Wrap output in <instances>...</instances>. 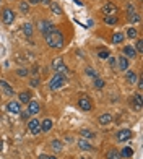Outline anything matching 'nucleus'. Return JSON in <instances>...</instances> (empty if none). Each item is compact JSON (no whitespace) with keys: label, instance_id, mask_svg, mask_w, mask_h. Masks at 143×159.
<instances>
[{"label":"nucleus","instance_id":"obj_40","mask_svg":"<svg viewBox=\"0 0 143 159\" xmlns=\"http://www.w3.org/2000/svg\"><path fill=\"white\" fill-rule=\"evenodd\" d=\"M109 62H111L112 67H116V63H117V62H116V59H109Z\"/></svg>","mask_w":143,"mask_h":159},{"label":"nucleus","instance_id":"obj_20","mask_svg":"<svg viewBox=\"0 0 143 159\" xmlns=\"http://www.w3.org/2000/svg\"><path fill=\"white\" fill-rule=\"evenodd\" d=\"M78 146H80L81 149H86V151H91V149H93V146L90 144V141H86V140H80V141H78Z\"/></svg>","mask_w":143,"mask_h":159},{"label":"nucleus","instance_id":"obj_5","mask_svg":"<svg viewBox=\"0 0 143 159\" xmlns=\"http://www.w3.org/2000/svg\"><path fill=\"white\" fill-rule=\"evenodd\" d=\"M2 21L5 25H12L13 21H15V13H13L12 8H5L2 11Z\"/></svg>","mask_w":143,"mask_h":159},{"label":"nucleus","instance_id":"obj_12","mask_svg":"<svg viewBox=\"0 0 143 159\" xmlns=\"http://www.w3.org/2000/svg\"><path fill=\"white\" fill-rule=\"evenodd\" d=\"M39 104L36 102V101H30V102H28V112L30 114H38L39 112Z\"/></svg>","mask_w":143,"mask_h":159},{"label":"nucleus","instance_id":"obj_39","mask_svg":"<svg viewBox=\"0 0 143 159\" xmlns=\"http://www.w3.org/2000/svg\"><path fill=\"white\" fill-rule=\"evenodd\" d=\"M41 2H42V0H30V3H33V5H38Z\"/></svg>","mask_w":143,"mask_h":159},{"label":"nucleus","instance_id":"obj_43","mask_svg":"<svg viewBox=\"0 0 143 159\" xmlns=\"http://www.w3.org/2000/svg\"><path fill=\"white\" fill-rule=\"evenodd\" d=\"M47 159H57V157H54V156H47Z\"/></svg>","mask_w":143,"mask_h":159},{"label":"nucleus","instance_id":"obj_35","mask_svg":"<svg viewBox=\"0 0 143 159\" xmlns=\"http://www.w3.org/2000/svg\"><path fill=\"white\" fill-rule=\"evenodd\" d=\"M16 73H18L20 76H26V75H28V70H26V68H21V70L16 71Z\"/></svg>","mask_w":143,"mask_h":159},{"label":"nucleus","instance_id":"obj_21","mask_svg":"<svg viewBox=\"0 0 143 159\" xmlns=\"http://www.w3.org/2000/svg\"><path fill=\"white\" fill-rule=\"evenodd\" d=\"M104 23H106V25H116V23H117V15L104 16Z\"/></svg>","mask_w":143,"mask_h":159},{"label":"nucleus","instance_id":"obj_14","mask_svg":"<svg viewBox=\"0 0 143 159\" xmlns=\"http://www.w3.org/2000/svg\"><path fill=\"white\" fill-rule=\"evenodd\" d=\"M30 101H31V93H30V91H23V93H20V102L28 104Z\"/></svg>","mask_w":143,"mask_h":159},{"label":"nucleus","instance_id":"obj_27","mask_svg":"<svg viewBox=\"0 0 143 159\" xmlns=\"http://www.w3.org/2000/svg\"><path fill=\"white\" fill-rule=\"evenodd\" d=\"M80 135H81V136H85V138H95V133H93L91 130H86V128L81 130Z\"/></svg>","mask_w":143,"mask_h":159},{"label":"nucleus","instance_id":"obj_2","mask_svg":"<svg viewBox=\"0 0 143 159\" xmlns=\"http://www.w3.org/2000/svg\"><path fill=\"white\" fill-rule=\"evenodd\" d=\"M65 81H67V75L55 73L54 78L51 80V83H49V88H51V89H59V88H62V86L65 84Z\"/></svg>","mask_w":143,"mask_h":159},{"label":"nucleus","instance_id":"obj_10","mask_svg":"<svg viewBox=\"0 0 143 159\" xmlns=\"http://www.w3.org/2000/svg\"><path fill=\"white\" fill-rule=\"evenodd\" d=\"M132 138V132L128 128H124V130H120V132L117 133V140L119 141H125V140H130Z\"/></svg>","mask_w":143,"mask_h":159},{"label":"nucleus","instance_id":"obj_15","mask_svg":"<svg viewBox=\"0 0 143 159\" xmlns=\"http://www.w3.org/2000/svg\"><path fill=\"white\" fill-rule=\"evenodd\" d=\"M52 128V120L51 119H44L41 124V132H49Z\"/></svg>","mask_w":143,"mask_h":159},{"label":"nucleus","instance_id":"obj_37","mask_svg":"<svg viewBox=\"0 0 143 159\" xmlns=\"http://www.w3.org/2000/svg\"><path fill=\"white\" fill-rule=\"evenodd\" d=\"M86 73L91 75V76H96V71H95V70H91V68H86Z\"/></svg>","mask_w":143,"mask_h":159},{"label":"nucleus","instance_id":"obj_33","mask_svg":"<svg viewBox=\"0 0 143 159\" xmlns=\"http://www.w3.org/2000/svg\"><path fill=\"white\" fill-rule=\"evenodd\" d=\"M95 86H96V88H103V86H104V81H103V80L101 78H95Z\"/></svg>","mask_w":143,"mask_h":159},{"label":"nucleus","instance_id":"obj_9","mask_svg":"<svg viewBox=\"0 0 143 159\" xmlns=\"http://www.w3.org/2000/svg\"><path fill=\"white\" fill-rule=\"evenodd\" d=\"M0 88H2V91L5 93L7 96H13V94H15L13 88H12V86H10L8 83H7V81H5V80H0Z\"/></svg>","mask_w":143,"mask_h":159},{"label":"nucleus","instance_id":"obj_1","mask_svg":"<svg viewBox=\"0 0 143 159\" xmlns=\"http://www.w3.org/2000/svg\"><path fill=\"white\" fill-rule=\"evenodd\" d=\"M46 42L52 49H60V47H63V36L59 30H54L49 34H46Z\"/></svg>","mask_w":143,"mask_h":159},{"label":"nucleus","instance_id":"obj_30","mask_svg":"<svg viewBox=\"0 0 143 159\" xmlns=\"http://www.w3.org/2000/svg\"><path fill=\"white\" fill-rule=\"evenodd\" d=\"M20 8H21V11H23L25 15H28V11H30V5H28L26 2H21L20 3Z\"/></svg>","mask_w":143,"mask_h":159},{"label":"nucleus","instance_id":"obj_31","mask_svg":"<svg viewBox=\"0 0 143 159\" xmlns=\"http://www.w3.org/2000/svg\"><path fill=\"white\" fill-rule=\"evenodd\" d=\"M135 50H137V54H141L143 52V41L141 39L137 41V47H135Z\"/></svg>","mask_w":143,"mask_h":159},{"label":"nucleus","instance_id":"obj_23","mask_svg":"<svg viewBox=\"0 0 143 159\" xmlns=\"http://www.w3.org/2000/svg\"><path fill=\"white\" fill-rule=\"evenodd\" d=\"M137 80H138V78H137V75H135L133 71H127V81L130 83V84H133Z\"/></svg>","mask_w":143,"mask_h":159},{"label":"nucleus","instance_id":"obj_4","mask_svg":"<svg viewBox=\"0 0 143 159\" xmlns=\"http://www.w3.org/2000/svg\"><path fill=\"white\" fill-rule=\"evenodd\" d=\"M52 68H54L55 73H63V75L67 73V67L63 65V60L60 59V57L54 59V62H52Z\"/></svg>","mask_w":143,"mask_h":159},{"label":"nucleus","instance_id":"obj_11","mask_svg":"<svg viewBox=\"0 0 143 159\" xmlns=\"http://www.w3.org/2000/svg\"><path fill=\"white\" fill-rule=\"evenodd\" d=\"M7 111L12 112V114H20V112H21L20 102H16V101H12V102H8V106H7Z\"/></svg>","mask_w":143,"mask_h":159},{"label":"nucleus","instance_id":"obj_18","mask_svg":"<svg viewBox=\"0 0 143 159\" xmlns=\"http://www.w3.org/2000/svg\"><path fill=\"white\" fill-rule=\"evenodd\" d=\"M106 159H120V153L117 149H111L109 153L106 154Z\"/></svg>","mask_w":143,"mask_h":159},{"label":"nucleus","instance_id":"obj_16","mask_svg":"<svg viewBox=\"0 0 143 159\" xmlns=\"http://www.w3.org/2000/svg\"><path fill=\"white\" fill-rule=\"evenodd\" d=\"M124 57H132V59H133V57L135 55H137V50H135V47H132V46H125L124 47Z\"/></svg>","mask_w":143,"mask_h":159},{"label":"nucleus","instance_id":"obj_46","mask_svg":"<svg viewBox=\"0 0 143 159\" xmlns=\"http://www.w3.org/2000/svg\"><path fill=\"white\" fill-rule=\"evenodd\" d=\"M81 159H83V157H81Z\"/></svg>","mask_w":143,"mask_h":159},{"label":"nucleus","instance_id":"obj_25","mask_svg":"<svg viewBox=\"0 0 143 159\" xmlns=\"http://www.w3.org/2000/svg\"><path fill=\"white\" fill-rule=\"evenodd\" d=\"M132 154H133V149H130V148H124V149H122V153H120V157H132Z\"/></svg>","mask_w":143,"mask_h":159},{"label":"nucleus","instance_id":"obj_19","mask_svg":"<svg viewBox=\"0 0 143 159\" xmlns=\"http://www.w3.org/2000/svg\"><path fill=\"white\" fill-rule=\"evenodd\" d=\"M133 102H135V107H137V109H141L143 101H141V94H140V93H137V94L133 96Z\"/></svg>","mask_w":143,"mask_h":159},{"label":"nucleus","instance_id":"obj_17","mask_svg":"<svg viewBox=\"0 0 143 159\" xmlns=\"http://www.w3.org/2000/svg\"><path fill=\"white\" fill-rule=\"evenodd\" d=\"M111 120H112V117L109 114H103L101 117H99V124H101V125H107V124H111Z\"/></svg>","mask_w":143,"mask_h":159},{"label":"nucleus","instance_id":"obj_29","mask_svg":"<svg viewBox=\"0 0 143 159\" xmlns=\"http://www.w3.org/2000/svg\"><path fill=\"white\" fill-rule=\"evenodd\" d=\"M51 146H52V149H55V151H60V149H62V143H60L59 140H54V141L51 143Z\"/></svg>","mask_w":143,"mask_h":159},{"label":"nucleus","instance_id":"obj_8","mask_svg":"<svg viewBox=\"0 0 143 159\" xmlns=\"http://www.w3.org/2000/svg\"><path fill=\"white\" fill-rule=\"evenodd\" d=\"M78 106H80L81 111H90L91 109V99L88 96H81L80 101H78Z\"/></svg>","mask_w":143,"mask_h":159},{"label":"nucleus","instance_id":"obj_34","mask_svg":"<svg viewBox=\"0 0 143 159\" xmlns=\"http://www.w3.org/2000/svg\"><path fill=\"white\" fill-rule=\"evenodd\" d=\"M127 36H128V38H135V36H137V30H135V28H128Z\"/></svg>","mask_w":143,"mask_h":159},{"label":"nucleus","instance_id":"obj_38","mask_svg":"<svg viewBox=\"0 0 143 159\" xmlns=\"http://www.w3.org/2000/svg\"><path fill=\"white\" fill-rule=\"evenodd\" d=\"M38 84H39V80L38 78H33L31 80V86H38Z\"/></svg>","mask_w":143,"mask_h":159},{"label":"nucleus","instance_id":"obj_42","mask_svg":"<svg viewBox=\"0 0 143 159\" xmlns=\"http://www.w3.org/2000/svg\"><path fill=\"white\" fill-rule=\"evenodd\" d=\"M39 159H47V156H46V154H41V156H39Z\"/></svg>","mask_w":143,"mask_h":159},{"label":"nucleus","instance_id":"obj_28","mask_svg":"<svg viewBox=\"0 0 143 159\" xmlns=\"http://www.w3.org/2000/svg\"><path fill=\"white\" fill-rule=\"evenodd\" d=\"M98 55H99V59H109V50H107V49H101L98 52Z\"/></svg>","mask_w":143,"mask_h":159},{"label":"nucleus","instance_id":"obj_44","mask_svg":"<svg viewBox=\"0 0 143 159\" xmlns=\"http://www.w3.org/2000/svg\"><path fill=\"white\" fill-rule=\"evenodd\" d=\"M0 3H2V0H0Z\"/></svg>","mask_w":143,"mask_h":159},{"label":"nucleus","instance_id":"obj_24","mask_svg":"<svg viewBox=\"0 0 143 159\" xmlns=\"http://www.w3.org/2000/svg\"><path fill=\"white\" fill-rule=\"evenodd\" d=\"M51 10H52V13H55V15H62V8L59 7V3H51Z\"/></svg>","mask_w":143,"mask_h":159},{"label":"nucleus","instance_id":"obj_13","mask_svg":"<svg viewBox=\"0 0 143 159\" xmlns=\"http://www.w3.org/2000/svg\"><path fill=\"white\" fill-rule=\"evenodd\" d=\"M117 62H119V70H122V71H127L128 70V60H127V57L120 55Z\"/></svg>","mask_w":143,"mask_h":159},{"label":"nucleus","instance_id":"obj_7","mask_svg":"<svg viewBox=\"0 0 143 159\" xmlns=\"http://www.w3.org/2000/svg\"><path fill=\"white\" fill-rule=\"evenodd\" d=\"M103 13L106 16H109V15H117V7L114 5L112 2H107L104 7H103Z\"/></svg>","mask_w":143,"mask_h":159},{"label":"nucleus","instance_id":"obj_32","mask_svg":"<svg viewBox=\"0 0 143 159\" xmlns=\"http://www.w3.org/2000/svg\"><path fill=\"white\" fill-rule=\"evenodd\" d=\"M128 20H130V23H138V21H140V16H138V15H135V13H130Z\"/></svg>","mask_w":143,"mask_h":159},{"label":"nucleus","instance_id":"obj_36","mask_svg":"<svg viewBox=\"0 0 143 159\" xmlns=\"http://www.w3.org/2000/svg\"><path fill=\"white\" fill-rule=\"evenodd\" d=\"M20 114H21V119H23V120H28V117H30V112H28V111L20 112Z\"/></svg>","mask_w":143,"mask_h":159},{"label":"nucleus","instance_id":"obj_41","mask_svg":"<svg viewBox=\"0 0 143 159\" xmlns=\"http://www.w3.org/2000/svg\"><path fill=\"white\" fill-rule=\"evenodd\" d=\"M73 2H75V5H80V7H81V5H83V3H81V2H80V0H73Z\"/></svg>","mask_w":143,"mask_h":159},{"label":"nucleus","instance_id":"obj_22","mask_svg":"<svg viewBox=\"0 0 143 159\" xmlns=\"http://www.w3.org/2000/svg\"><path fill=\"white\" fill-rule=\"evenodd\" d=\"M122 41H124V34L122 33H116L112 36V42H114V44H120Z\"/></svg>","mask_w":143,"mask_h":159},{"label":"nucleus","instance_id":"obj_26","mask_svg":"<svg viewBox=\"0 0 143 159\" xmlns=\"http://www.w3.org/2000/svg\"><path fill=\"white\" fill-rule=\"evenodd\" d=\"M23 31H25V34L31 36V34H33V25H31V23H25V25H23Z\"/></svg>","mask_w":143,"mask_h":159},{"label":"nucleus","instance_id":"obj_3","mask_svg":"<svg viewBox=\"0 0 143 159\" xmlns=\"http://www.w3.org/2000/svg\"><path fill=\"white\" fill-rule=\"evenodd\" d=\"M38 30L42 33V34H49V33H51V31H54L55 30V28H54V25L51 23V21H47V20H42V21H39V23H38Z\"/></svg>","mask_w":143,"mask_h":159},{"label":"nucleus","instance_id":"obj_45","mask_svg":"<svg viewBox=\"0 0 143 159\" xmlns=\"http://www.w3.org/2000/svg\"><path fill=\"white\" fill-rule=\"evenodd\" d=\"M68 159H72V157H68Z\"/></svg>","mask_w":143,"mask_h":159},{"label":"nucleus","instance_id":"obj_6","mask_svg":"<svg viewBox=\"0 0 143 159\" xmlns=\"http://www.w3.org/2000/svg\"><path fill=\"white\" fill-rule=\"evenodd\" d=\"M28 128L31 130V133L38 135V133H41V122L38 119H31L30 122H28Z\"/></svg>","mask_w":143,"mask_h":159}]
</instances>
